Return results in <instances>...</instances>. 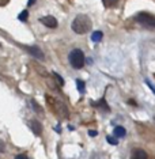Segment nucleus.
<instances>
[{
    "label": "nucleus",
    "instance_id": "obj_9",
    "mask_svg": "<svg viewBox=\"0 0 155 159\" xmlns=\"http://www.w3.org/2000/svg\"><path fill=\"white\" fill-rule=\"evenodd\" d=\"M103 37V34H102V31H94L91 35V41L93 42H99L101 39H102Z\"/></svg>",
    "mask_w": 155,
    "mask_h": 159
},
{
    "label": "nucleus",
    "instance_id": "obj_8",
    "mask_svg": "<svg viewBox=\"0 0 155 159\" xmlns=\"http://www.w3.org/2000/svg\"><path fill=\"white\" fill-rule=\"evenodd\" d=\"M125 135H127V131H125V128H122V126H116V128H114V136L124 137Z\"/></svg>",
    "mask_w": 155,
    "mask_h": 159
},
{
    "label": "nucleus",
    "instance_id": "obj_5",
    "mask_svg": "<svg viewBox=\"0 0 155 159\" xmlns=\"http://www.w3.org/2000/svg\"><path fill=\"white\" fill-rule=\"evenodd\" d=\"M39 22H41L42 25H45V26L49 27V29L57 27V20H56V18H53V16H50V15L41 18V19H39Z\"/></svg>",
    "mask_w": 155,
    "mask_h": 159
},
{
    "label": "nucleus",
    "instance_id": "obj_15",
    "mask_svg": "<svg viewBox=\"0 0 155 159\" xmlns=\"http://www.w3.org/2000/svg\"><path fill=\"white\" fill-rule=\"evenodd\" d=\"M146 83H147V86H148V87H150V90H151V91H153V93L155 94V86H154L153 83H151V82L148 80V79H146Z\"/></svg>",
    "mask_w": 155,
    "mask_h": 159
},
{
    "label": "nucleus",
    "instance_id": "obj_12",
    "mask_svg": "<svg viewBox=\"0 0 155 159\" xmlns=\"http://www.w3.org/2000/svg\"><path fill=\"white\" fill-rule=\"evenodd\" d=\"M27 15H29V12L26 11V10H25V11H22V12L19 14V16H18V19H19V20H23V22H25V20L27 19Z\"/></svg>",
    "mask_w": 155,
    "mask_h": 159
},
{
    "label": "nucleus",
    "instance_id": "obj_7",
    "mask_svg": "<svg viewBox=\"0 0 155 159\" xmlns=\"http://www.w3.org/2000/svg\"><path fill=\"white\" fill-rule=\"evenodd\" d=\"M30 126H31V129H33V132L35 133L37 136H39L41 135V131H42V126H41V124L37 121V120H33L31 121V124H30Z\"/></svg>",
    "mask_w": 155,
    "mask_h": 159
},
{
    "label": "nucleus",
    "instance_id": "obj_3",
    "mask_svg": "<svg viewBox=\"0 0 155 159\" xmlns=\"http://www.w3.org/2000/svg\"><path fill=\"white\" fill-rule=\"evenodd\" d=\"M136 20L140 25H144V26H148V27H155V16H153L151 14L147 12H140L136 16Z\"/></svg>",
    "mask_w": 155,
    "mask_h": 159
},
{
    "label": "nucleus",
    "instance_id": "obj_11",
    "mask_svg": "<svg viewBox=\"0 0 155 159\" xmlns=\"http://www.w3.org/2000/svg\"><path fill=\"white\" fill-rule=\"evenodd\" d=\"M53 76H55V79L57 80V83H59V86H61V87H63V86H64V79L61 78L59 74H56V72H53Z\"/></svg>",
    "mask_w": 155,
    "mask_h": 159
},
{
    "label": "nucleus",
    "instance_id": "obj_1",
    "mask_svg": "<svg viewBox=\"0 0 155 159\" xmlns=\"http://www.w3.org/2000/svg\"><path fill=\"white\" fill-rule=\"evenodd\" d=\"M91 26H93L91 19H90L87 15H83V14L78 15L74 19L72 25H71L72 30H74L76 34H86V33H89V31L91 30Z\"/></svg>",
    "mask_w": 155,
    "mask_h": 159
},
{
    "label": "nucleus",
    "instance_id": "obj_17",
    "mask_svg": "<svg viewBox=\"0 0 155 159\" xmlns=\"http://www.w3.org/2000/svg\"><path fill=\"white\" fill-rule=\"evenodd\" d=\"M34 3H35V0H29V2H27V6L30 7V6H33Z\"/></svg>",
    "mask_w": 155,
    "mask_h": 159
},
{
    "label": "nucleus",
    "instance_id": "obj_6",
    "mask_svg": "<svg viewBox=\"0 0 155 159\" xmlns=\"http://www.w3.org/2000/svg\"><path fill=\"white\" fill-rule=\"evenodd\" d=\"M132 159H147V152L144 150H135L132 154Z\"/></svg>",
    "mask_w": 155,
    "mask_h": 159
},
{
    "label": "nucleus",
    "instance_id": "obj_4",
    "mask_svg": "<svg viewBox=\"0 0 155 159\" xmlns=\"http://www.w3.org/2000/svg\"><path fill=\"white\" fill-rule=\"evenodd\" d=\"M23 48L26 49L27 52L30 53V55L33 56V57H35V59H38V60H41V61L45 59L44 52H42V50L38 48V46H35V45H34V46H23Z\"/></svg>",
    "mask_w": 155,
    "mask_h": 159
},
{
    "label": "nucleus",
    "instance_id": "obj_18",
    "mask_svg": "<svg viewBox=\"0 0 155 159\" xmlns=\"http://www.w3.org/2000/svg\"><path fill=\"white\" fill-rule=\"evenodd\" d=\"M15 159H29V158H26L25 155H18V157H16Z\"/></svg>",
    "mask_w": 155,
    "mask_h": 159
},
{
    "label": "nucleus",
    "instance_id": "obj_2",
    "mask_svg": "<svg viewBox=\"0 0 155 159\" xmlns=\"http://www.w3.org/2000/svg\"><path fill=\"white\" fill-rule=\"evenodd\" d=\"M68 60H70V64L72 66V68H75V70H80L84 66V55L80 49L71 50Z\"/></svg>",
    "mask_w": 155,
    "mask_h": 159
},
{
    "label": "nucleus",
    "instance_id": "obj_14",
    "mask_svg": "<svg viewBox=\"0 0 155 159\" xmlns=\"http://www.w3.org/2000/svg\"><path fill=\"white\" fill-rule=\"evenodd\" d=\"M117 3V0H103V4L106 7H110V6H114Z\"/></svg>",
    "mask_w": 155,
    "mask_h": 159
},
{
    "label": "nucleus",
    "instance_id": "obj_16",
    "mask_svg": "<svg viewBox=\"0 0 155 159\" xmlns=\"http://www.w3.org/2000/svg\"><path fill=\"white\" fill-rule=\"evenodd\" d=\"M89 135L94 137V136H97V132H95V131H89Z\"/></svg>",
    "mask_w": 155,
    "mask_h": 159
},
{
    "label": "nucleus",
    "instance_id": "obj_10",
    "mask_svg": "<svg viewBox=\"0 0 155 159\" xmlns=\"http://www.w3.org/2000/svg\"><path fill=\"white\" fill-rule=\"evenodd\" d=\"M76 87H78V90H79V93H80V94H84V91H86V90H84L86 84H84L83 80H79V79H78V80H76Z\"/></svg>",
    "mask_w": 155,
    "mask_h": 159
},
{
    "label": "nucleus",
    "instance_id": "obj_13",
    "mask_svg": "<svg viewBox=\"0 0 155 159\" xmlns=\"http://www.w3.org/2000/svg\"><path fill=\"white\" fill-rule=\"evenodd\" d=\"M106 140H107V143H109V144H112V146H117V143H118L114 137H110V136H107Z\"/></svg>",
    "mask_w": 155,
    "mask_h": 159
}]
</instances>
